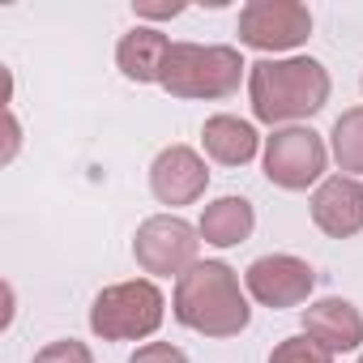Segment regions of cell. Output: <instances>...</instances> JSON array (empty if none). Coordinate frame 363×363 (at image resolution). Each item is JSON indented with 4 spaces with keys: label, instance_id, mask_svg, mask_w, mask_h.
<instances>
[{
    "label": "cell",
    "instance_id": "1",
    "mask_svg": "<svg viewBox=\"0 0 363 363\" xmlns=\"http://www.w3.org/2000/svg\"><path fill=\"white\" fill-rule=\"evenodd\" d=\"M248 99L261 124H295L329 103V73L312 56L257 60L248 65Z\"/></svg>",
    "mask_w": 363,
    "mask_h": 363
},
{
    "label": "cell",
    "instance_id": "2",
    "mask_svg": "<svg viewBox=\"0 0 363 363\" xmlns=\"http://www.w3.org/2000/svg\"><path fill=\"white\" fill-rule=\"evenodd\" d=\"M175 320L206 337H235L248 329L252 308L240 291V278L223 261H197L184 278H175Z\"/></svg>",
    "mask_w": 363,
    "mask_h": 363
},
{
    "label": "cell",
    "instance_id": "3",
    "mask_svg": "<svg viewBox=\"0 0 363 363\" xmlns=\"http://www.w3.org/2000/svg\"><path fill=\"white\" fill-rule=\"evenodd\" d=\"M244 60L235 48L218 43H171L167 69H162V90L175 99H227L240 90Z\"/></svg>",
    "mask_w": 363,
    "mask_h": 363
},
{
    "label": "cell",
    "instance_id": "4",
    "mask_svg": "<svg viewBox=\"0 0 363 363\" xmlns=\"http://www.w3.org/2000/svg\"><path fill=\"white\" fill-rule=\"evenodd\" d=\"M162 308H167L162 291L150 278L116 282V286L99 291V299L90 308V329L103 342H137L162 325Z\"/></svg>",
    "mask_w": 363,
    "mask_h": 363
},
{
    "label": "cell",
    "instance_id": "5",
    "mask_svg": "<svg viewBox=\"0 0 363 363\" xmlns=\"http://www.w3.org/2000/svg\"><path fill=\"white\" fill-rule=\"evenodd\" d=\"M325 162H329V150L320 141V133L312 128H274V137L265 141V175L269 184L286 189V193H303L308 184L325 175Z\"/></svg>",
    "mask_w": 363,
    "mask_h": 363
},
{
    "label": "cell",
    "instance_id": "6",
    "mask_svg": "<svg viewBox=\"0 0 363 363\" xmlns=\"http://www.w3.org/2000/svg\"><path fill=\"white\" fill-rule=\"evenodd\" d=\"M197 231L184 223V218H175V214H154L137 227V240H133V257L145 274H175V278H184L193 265H197Z\"/></svg>",
    "mask_w": 363,
    "mask_h": 363
},
{
    "label": "cell",
    "instance_id": "7",
    "mask_svg": "<svg viewBox=\"0 0 363 363\" xmlns=\"http://www.w3.org/2000/svg\"><path fill=\"white\" fill-rule=\"evenodd\" d=\"M312 35V13L295 0H252L240 9V43L257 52H291Z\"/></svg>",
    "mask_w": 363,
    "mask_h": 363
},
{
    "label": "cell",
    "instance_id": "8",
    "mask_svg": "<svg viewBox=\"0 0 363 363\" xmlns=\"http://www.w3.org/2000/svg\"><path fill=\"white\" fill-rule=\"evenodd\" d=\"M244 286L265 308H299V303H308V295L316 286V274H312L308 261L286 257V252H274V257H257L248 265Z\"/></svg>",
    "mask_w": 363,
    "mask_h": 363
},
{
    "label": "cell",
    "instance_id": "9",
    "mask_svg": "<svg viewBox=\"0 0 363 363\" xmlns=\"http://www.w3.org/2000/svg\"><path fill=\"white\" fill-rule=\"evenodd\" d=\"M210 184V171L206 158L189 145H171L154 158L150 167V189L162 206H193Z\"/></svg>",
    "mask_w": 363,
    "mask_h": 363
},
{
    "label": "cell",
    "instance_id": "10",
    "mask_svg": "<svg viewBox=\"0 0 363 363\" xmlns=\"http://www.w3.org/2000/svg\"><path fill=\"white\" fill-rule=\"evenodd\" d=\"M312 223L333 240L359 235L363 231V184L354 175L320 179L316 193H312Z\"/></svg>",
    "mask_w": 363,
    "mask_h": 363
},
{
    "label": "cell",
    "instance_id": "11",
    "mask_svg": "<svg viewBox=\"0 0 363 363\" xmlns=\"http://www.w3.org/2000/svg\"><path fill=\"white\" fill-rule=\"evenodd\" d=\"M303 333L329 354H342L363 342V316L350 299H320L303 308Z\"/></svg>",
    "mask_w": 363,
    "mask_h": 363
},
{
    "label": "cell",
    "instance_id": "12",
    "mask_svg": "<svg viewBox=\"0 0 363 363\" xmlns=\"http://www.w3.org/2000/svg\"><path fill=\"white\" fill-rule=\"evenodd\" d=\"M167 56H171V39H167L162 30H154V26H137V30H128V35L120 39V48H116L120 73H124L128 82H141V86H150V82L162 86Z\"/></svg>",
    "mask_w": 363,
    "mask_h": 363
},
{
    "label": "cell",
    "instance_id": "13",
    "mask_svg": "<svg viewBox=\"0 0 363 363\" xmlns=\"http://www.w3.org/2000/svg\"><path fill=\"white\" fill-rule=\"evenodd\" d=\"M201 141H206V154L214 162H223V167L252 162L257 158V145H261L257 128L248 120H240V116H210L206 128H201Z\"/></svg>",
    "mask_w": 363,
    "mask_h": 363
},
{
    "label": "cell",
    "instance_id": "14",
    "mask_svg": "<svg viewBox=\"0 0 363 363\" xmlns=\"http://www.w3.org/2000/svg\"><path fill=\"white\" fill-rule=\"evenodd\" d=\"M257 227V214L244 197H218L206 206L201 214V240L214 244V248H231V244H244Z\"/></svg>",
    "mask_w": 363,
    "mask_h": 363
},
{
    "label": "cell",
    "instance_id": "15",
    "mask_svg": "<svg viewBox=\"0 0 363 363\" xmlns=\"http://www.w3.org/2000/svg\"><path fill=\"white\" fill-rule=\"evenodd\" d=\"M333 158L342 171L363 175V107H350L333 124Z\"/></svg>",
    "mask_w": 363,
    "mask_h": 363
},
{
    "label": "cell",
    "instance_id": "16",
    "mask_svg": "<svg viewBox=\"0 0 363 363\" xmlns=\"http://www.w3.org/2000/svg\"><path fill=\"white\" fill-rule=\"evenodd\" d=\"M269 363H333V354H329L325 346H316L308 333H299V337L278 342L274 354H269Z\"/></svg>",
    "mask_w": 363,
    "mask_h": 363
},
{
    "label": "cell",
    "instance_id": "17",
    "mask_svg": "<svg viewBox=\"0 0 363 363\" xmlns=\"http://www.w3.org/2000/svg\"><path fill=\"white\" fill-rule=\"evenodd\" d=\"M35 363H94V354H90L86 342H77V337H60V342L43 346V350L35 354Z\"/></svg>",
    "mask_w": 363,
    "mask_h": 363
},
{
    "label": "cell",
    "instance_id": "18",
    "mask_svg": "<svg viewBox=\"0 0 363 363\" xmlns=\"http://www.w3.org/2000/svg\"><path fill=\"white\" fill-rule=\"evenodd\" d=\"M128 363H189V359H184V350L171 346V342H145V346H137V354Z\"/></svg>",
    "mask_w": 363,
    "mask_h": 363
},
{
    "label": "cell",
    "instance_id": "19",
    "mask_svg": "<svg viewBox=\"0 0 363 363\" xmlns=\"http://www.w3.org/2000/svg\"><path fill=\"white\" fill-rule=\"evenodd\" d=\"M141 18H175L179 9H184V5H150V0H137V5H133Z\"/></svg>",
    "mask_w": 363,
    "mask_h": 363
},
{
    "label": "cell",
    "instance_id": "20",
    "mask_svg": "<svg viewBox=\"0 0 363 363\" xmlns=\"http://www.w3.org/2000/svg\"><path fill=\"white\" fill-rule=\"evenodd\" d=\"M359 363H363V354H359Z\"/></svg>",
    "mask_w": 363,
    "mask_h": 363
}]
</instances>
